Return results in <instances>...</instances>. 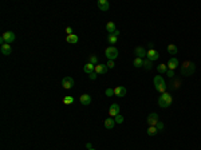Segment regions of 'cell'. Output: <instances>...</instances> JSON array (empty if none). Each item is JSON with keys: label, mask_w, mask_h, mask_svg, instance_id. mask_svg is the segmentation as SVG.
Listing matches in <instances>:
<instances>
[{"label": "cell", "mask_w": 201, "mask_h": 150, "mask_svg": "<svg viewBox=\"0 0 201 150\" xmlns=\"http://www.w3.org/2000/svg\"><path fill=\"white\" fill-rule=\"evenodd\" d=\"M156 127H157V130H158V131H162L164 130V123L162 122H158L157 125H156Z\"/></svg>", "instance_id": "obj_32"}, {"label": "cell", "mask_w": 201, "mask_h": 150, "mask_svg": "<svg viewBox=\"0 0 201 150\" xmlns=\"http://www.w3.org/2000/svg\"><path fill=\"white\" fill-rule=\"evenodd\" d=\"M134 54L137 55V58H141L142 59L143 56H146L147 55V51L143 48V47H141V46H137L134 48Z\"/></svg>", "instance_id": "obj_9"}, {"label": "cell", "mask_w": 201, "mask_h": 150, "mask_svg": "<svg viewBox=\"0 0 201 150\" xmlns=\"http://www.w3.org/2000/svg\"><path fill=\"white\" fill-rule=\"evenodd\" d=\"M0 51H1V54H3V55H10L12 52V48H11V46H10L8 43H5V44H1Z\"/></svg>", "instance_id": "obj_17"}, {"label": "cell", "mask_w": 201, "mask_h": 150, "mask_svg": "<svg viewBox=\"0 0 201 150\" xmlns=\"http://www.w3.org/2000/svg\"><path fill=\"white\" fill-rule=\"evenodd\" d=\"M86 147H87V149H93V145H91L90 142H87L86 143Z\"/></svg>", "instance_id": "obj_37"}, {"label": "cell", "mask_w": 201, "mask_h": 150, "mask_svg": "<svg viewBox=\"0 0 201 150\" xmlns=\"http://www.w3.org/2000/svg\"><path fill=\"white\" fill-rule=\"evenodd\" d=\"M109 7H110V4H109L107 0H99L98 1V8L100 11H107Z\"/></svg>", "instance_id": "obj_14"}, {"label": "cell", "mask_w": 201, "mask_h": 150, "mask_svg": "<svg viewBox=\"0 0 201 150\" xmlns=\"http://www.w3.org/2000/svg\"><path fill=\"white\" fill-rule=\"evenodd\" d=\"M74 79L71 77H65L62 79V86H63V89H66V90H69V89H71V87H74Z\"/></svg>", "instance_id": "obj_7"}, {"label": "cell", "mask_w": 201, "mask_h": 150, "mask_svg": "<svg viewBox=\"0 0 201 150\" xmlns=\"http://www.w3.org/2000/svg\"><path fill=\"white\" fill-rule=\"evenodd\" d=\"M157 70H158V73H160V74H166V71H168V66L165 64V63H161V64H158Z\"/></svg>", "instance_id": "obj_24"}, {"label": "cell", "mask_w": 201, "mask_h": 150, "mask_svg": "<svg viewBox=\"0 0 201 150\" xmlns=\"http://www.w3.org/2000/svg\"><path fill=\"white\" fill-rule=\"evenodd\" d=\"M157 127L156 126H149L147 127V135H156L157 134Z\"/></svg>", "instance_id": "obj_26"}, {"label": "cell", "mask_w": 201, "mask_h": 150, "mask_svg": "<svg viewBox=\"0 0 201 150\" xmlns=\"http://www.w3.org/2000/svg\"><path fill=\"white\" fill-rule=\"evenodd\" d=\"M106 30H107L109 34H114V31L117 30V28H115V24L113 23V22H109V23L106 24Z\"/></svg>", "instance_id": "obj_22"}, {"label": "cell", "mask_w": 201, "mask_h": 150, "mask_svg": "<svg viewBox=\"0 0 201 150\" xmlns=\"http://www.w3.org/2000/svg\"><path fill=\"white\" fill-rule=\"evenodd\" d=\"M166 50H168V52H169V54H172V55H176L178 52V48H177V46H176V44H169V46L166 47Z\"/></svg>", "instance_id": "obj_21"}, {"label": "cell", "mask_w": 201, "mask_h": 150, "mask_svg": "<svg viewBox=\"0 0 201 150\" xmlns=\"http://www.w3.org/2000/svg\"><path fill=\"white\" fill-rule=\"evenodd\" d=\"M90 63L94 66H97L98 64V58H97V55H90V58H89Z\"/></svg>", "instance_id": "obj_29"}, {"label": "cell", "mask_w": 201, "mask_h": 150, "mask_svg": "<svg viewBox=\"0 0 201 150\" xmlns=\"http://www.w3.org/2000/svg\"><path fill=\"white\" fill-rule=\"evenodd\" d=\"M89 78H90V79H91V81H95V79H97V73L94 71V73L89 74Z\"/></svg>", "instance_id": "obj_33"}, {"label": "cell", "mask_w": 201, "mask_h": 150, "mask_svg": "<svg viewBox=\"0 0 201 150\" xmlns=\"http://www.w3.org/2000/svg\"><path fill=\"white\" fill-rule=\"evenodd\" d=\"M107 42L110 43V44H111V46H114V44H115L117 42H118V36H115V35H113V34H109L107 35Z\"/></svg>", "instance_id": "obj_20"}, {"label": "cell", "mask_w": 201, "mask_h": 150, "mask_svg": "<svg viewBox=\"0 0 201 150\" xmlns=\"http://www.w3.org/2000/svg\"><path fill=\"white\" fill-rule=\"evenodd\" d=\"M146 56H147V59H149V60L154 62V60H157V59H158L160 54L154 50V48H153V50H147V55H146Z\"/></svg>", "instance_id": "obj_11"}, {"label": "cell", "mask_w": 201, "mask_h": 150, "mask_svg": "<svg viewBox=\"0 0 201 150\" xmlns=\"http://www.w3.org/2000/svg\"><path fill=\"white\" fill-rule=\"evenodd\" d=\"M172 102H173V98H172V95H170L169 92H162L161 96L158 98V106H161L162 109L169 107L170 105H172Z\"/></svg>", "instance_id": "obj_2"}, {"label": "cell", "mask_w": 201, "mask_h": 150, "mask_svg": "<svg viewBox=\"0 0 201 150\" xmlns=\"http://www.w3.org/2000/svg\"><path fill=\"white\" fill-rule=\"evenodd\" d=\"M118 114H120V105L113 103L111 106H110V109H109V115L110 117H117Z\"/></svg>", "instance_id": "obj_10"}, {"label": "cell", "mask_w": 201, "mask_h": 150, "mask_svg": "<svg viewBox=\"0 0 201 150\" xmlns=\"http://www.w3.org/2000/svg\"><path fill=\"white\" fill-rule=\"evenodd\" d=\"M107 64H97L95 66V73L97 74H106L107 73Z\"/></svg>", "instance_id": "obj_15"}, {"label": "cell", "mask_w": 201, "mask_h": 150, "mask_svg": "<svg viewBox=\"0 0 201 150\" xmlns=\"http://www.w3.org/2000/svg\"><path fill=\"white\" fill-rule=\"evenodd\" d=\"M83 71H85L86 74H91V73H94V71H95V66L91 64V63L89 62L87 64L83 66Z\"/></svg>", "instance_id": "obj_19"}, {"label": "cell", "mask_w": 201, "mask_h": 150, "mask_svg": "<svg viewBox=\"0 0 201 150\" xmlns=\"http://www.w3.org/2000/svg\"><path fill=\"white\" fill-rule=\"evenodd\" d=\"M63 103H65V105H71V103H74V98H73V96H70V95L65 96V98H63Z\"/></svg>", "instance_id": "obj_28"}, {"label": "cell", "mask_w": 201, "mask_h": 150, "mask_svg": "<svg viewBox=\"0 0 201 150\" xmlns=\"http://www.w3.org/2000/svg\"><path fill=\"white\" fill-rule=\"evenodd\" d=\"M133 64H134V67H143V59H141V58H135L134 59V62H133Z\"/></svg>", "instance_id": "obj_25"}, {"label": "cell", "mask_w": 201, "mask_h": 150, "mask_svg": "<svg viewBox=\"0 0 201 150\" xmlns=\"http://www.w3.org/2000/svg\"><path fill=\"white\" fill-rule=\"evenodd\" d=\"M143 67L146 70H151V67H153V62L149 60V59H145L143 60Z\"/></svg>", "instance_id": "obj_27"}, {"label": "cell", "mask_w": 201, "mask_h": 150, "mask_svg": "<svg viewBox=\"0 0 201 150\" xmlns=\"http://www.w3.org/2000/svg\"><path fill=\"white\" fill-rule=\"evenodd\" d=\"M178 64H180V62H178V59H177V58H170V59H169V62L166 63V66H168V69H169V70L177 69Z\"/></svg>", "instance_id": "obj_12"}, {"label": "cell", "mask_w": 201, "mask_h": 150, "mask_svg": "<svg viewBox=\"0 0 201 150\" xmlns=\"http://www.w3.org/2000/svg\"><path fill=\"white\" fill-rule=\"evenodd\" d=\"M114 95L118 96V98H124L126 95V87H124V86H117L115 89H114Z\"/></svg>", "instance_id": "obj_8"}, {"label": "cell", "mask_w": 201, "mask_h": 150, "mask_svg": "<svg viewBox=\"0 0 201 150\" xmlns=\"http://www.w3.org/2000/svg\"><path fill=\"white\" fill-rule=\"evenodd\" d=\"M154 87H156V90L158 92H161V94H162V92H166L168 86L161 75H156L154 77Z\"/></svg>", "instance_id": "obj_3"}, {"label": "cell", "mask_w": 201, "mask_h": 150, "mask_svg": "<svg viewBox=\"0 0 201 150\" xmlns=\"http://www.w3.org/2000/svg\"><path fill=\"white\" fill-rule=\"evenodd\" d=\"M15 40V34L12 32V31H5V32H3V35H1V38H0V43L1 44H5V43H12Z\"/></svg>", "instance_id": "obj_4"}, {"label": "cell", "mask_w": 201, "mask_h": 150, "mask_svg": "<svg viewBox=\"0 0 201 150\" xmlns=\"http://www.w3.org/2000/svg\"><path fill=\"white\" fill-rule=\"evenodd\" d=\"M105 55L107 56L109 60H114V59L118 58V50L114 46H110L105 50Z\"/></svg>", "instance_id": "obj_5"}, {"label": "cell", "mask_w": 201, "mask_h": 150, "mask_svg": "<svg viewBox=\"0 0 201 150\" xmlns=\"http://www.w3.org/2000/svg\"><path fill=\"white\" fill-rule=\"evenodd\" d=\"M78 40H79V38H78V35H75V34L67 35V38H66V42L70 43V44H77Z\"/></svg>", "instance_id": "obj_18"}, {"label": "cell", "mask_w": 201, "mask_h": 150, "mask_svg": "<svg viewBox=\"0 0 201 150\" xmlns=\"http://www.w3.org/2000/svg\"><path fill=\"white\" fill-rule=\"evenodd\" d=\"M114 95V89H106V96H113Z\"/></svg>", "instance_id": "obj_31"}, {"label": "cell", "mask_w": 201, "mask_h": 150, "mask_svg": "<svg viewBox=\"0 0 201 150\" xmlns=\"http://www.w3.org/2000/svg\"><path fill=\"white\" fill-rule=\"evenodd\" d=\"M170 89H173V90H177L178 87H180V86H181V81H180V79H174L173 82H172V83H170Z\"/></svg>", "instance_id": "obj_23"}, {"label": "cell", "mask_w": 201, "mask_h": 150, "mask_svg": "<svg viewBox=\"0 0 201 150\" xmlns=\"http://www.w3.org/2000/svg\"><path fill=\"white\" fill-rule=\"evenodd\" d=\"M89 150H95V149H94V147H93V149H89Z\"/></svg>", "instance_id": "obj_39"}, {"label": "cell", "mask_w": 201, "mask_h": 150, "mask_svg": "<svg viewBox=\"0 0 201 150\" xmlns=\"http://www.w3.org/2000/svg\"><path fill=\"white\" fill-rule=\"evenodd\" d=\"M194 70H196V66H194L193 62L185 60V62H182L180 71H181V75H184V77H190V75H193Z\"/></svg>", "instance_id": "obj_1"}, {"label": "cell", "mask_w": 201, "mask_h": 150, "mask_svg": "<svg viewBox=\"0 0 201 150\" xmlns=\"http://www.w3.org/2000/svg\"><path fill=\"white\" fill-rule=\"evenodd\" d=\"M146 122H147V125H149V126H156V125L160 122V121H158V115H157L156 113H151V114H149V115H147Z\"/></svg>", "instance_id": "obj_6"}, {"label": "cell", "mask_w": 201, "mask_h": 150, "mask_svg": "<svg viewBox=\"0 0 201 150\" xmlns=\"http://www.w3.org/2000/svg\"><path fill=\"white\" fill-rule=\"evenodd\" d=\"M106 64H107V67H109V69H113V67L115 66V63H114V60H109L107 63H106Z\"/></svg>", "instance_id": "obj_35"}, {"label": "cell", "mask_w": 201, "mask_h": 150, "mask_svg": "<svg viewBox=\"0 0 201 150\" xmlns=\"http://www.w3.org/2000/svg\"><path fill=\"white\" fill-rule=\"evenodd\" d=\"M114 121H115V123H122L124 122V117L121 115V114H118V115L114 118Z\"/></svg>", "instance_id": "obj_30"}, {"label": "cell", "mask_w": 201, "mask_h": 150, "mask_svg": "<svg viewBox=\"0 0 201 150\" xmlns=\"http://www.w3.org/2000/svg\"><path fill=\"white\" fill-rule=\"evenodd\" d=\"M113 35H115V36H118V35H120V31H118V30H115V31H114V34H113Z\"/></svg>", "instance_id": "obj_38"}, {"label": "cell", "mask_w": 201, "mask_h": 150, "mask_svg": "<svg viewBox=\"0 0 201 150\" xmlns=\"http://www.w3.org/2000/svg\"><path fill=\"white\" fill-rule=\"evenodd\" d=\"M114 126H115L114 118H106V119H105V127H106V129L111 130V129H114Z\"/></svg>", "instance_id": "obj_16"}, {"label": "cell", "mask_w": 201, "mask_h": 150, "mask_svg": "<svg viewBox=\"0 0 201 150\" xmlns=\"http://www.w3.org/2000/svg\"><path fill=\"white\" fill-rule=\"evenodd\" d=\"M66 32H67V35H73V28H71V27H66Z\"/></svg>", "instance_id": "obj_36"}, {"label": "cell", "mask_w": 201, "mask_h": 150, "mask_svg": "<svg viewBox=\"0 0 201 150\" xmlns=\"http://www.w3.org/2000/svg\"><path fill=\"white\" fill-rule=\"evenodd\" d=\"M79 100H81L82 105H85V106H89L90 103H91V96L89 95V94H82L81 96H79Z\"/></svg>", "instance_id": "obj_13"}, {"label": "cell", "mask_w": 201, "mask_h": 150, "mask_svg": "<svg viewBox=\"0 0 201 150\" xmlns=\"http://www.w3.org/2000/svg\"><path fill=\"white\" fill-rule=\"evenodd\" d=\"M166 75L169 78H174V73H173V70H169L168 69V71H166Z\"/></svg>", "instance_id": "obj_34"}]
</instances>
